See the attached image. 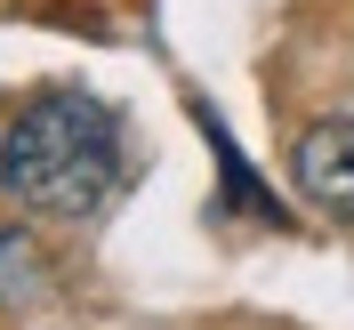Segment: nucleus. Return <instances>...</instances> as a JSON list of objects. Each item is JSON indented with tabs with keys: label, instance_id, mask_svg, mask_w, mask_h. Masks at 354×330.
I'll return each instance as SVG.
<instances>
[{
	"label": "nucleus",
	"instance_id": "nucleus-1",
	"mask_svg": "<svg viewBox=\"0 0 354 330\" xmlns=\"http://www.w3.org/2000/svg\"><path fill=\"white\" fill-rule=\"evenodd\" d=\"M121 185V113L105 97L57 89L0 137V194L32 218H88Z\"/></svg>",
	"mask_w": 354,
	"mask_h": 330
},
{
	"label": "nucleus",
	"instance_id": "nucleus-2",
	"mask_svg": "<svg viewBox=\"0 0 354 330\" xmlns=\"http://www.w3.org/2000/svg\"><path fill=\"white\" fill-rule=\"evenodd\" d=\"M290 177L314 210L354 218V121H314L298 145H290Z\"/></svg>",
	"mask_w": 354,
	"mask_h": 330
},
{
	"label": "nucleus",
	"instance_id": "nucleus-3",
	"mask_svg": "<svg viewBox=\"0 0 354 330\" xmlns=\"http://www.w3.org/2000/svg\"><path fill=\"white\" fill-rule=\"evenodd\" d=\"M32 274H41V258L24 250V234H8V226H0V298H17Z\"/></svg>",
	"mask_w": 354,
	"mask_h": 330
}]
</instances>
